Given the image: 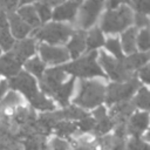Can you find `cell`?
Returning <instances> with one entry per match:
<instances>
[{
    "mask_svg": "<svg viewBox=\"0 0 150 150\" xmlns=\"http://www.w3.org/2000/svg\"><path fill=\"white\" fill-rule=\"evenodd\" d=\"M107 89L98 81H81L77 96L74 103L82 108H95L100 105L105 97Z\"/></svg>",
    "mask_w": 150,
    "mask_h": 150,
    "instance_id": "obj_1",
    "label": "cell"
},
{
    "mask_svg": "<svg viewBox=\"0 0 150 150\" xmlns=\"http://www.w3.org/2000/svg\"><path fill=\"white\" fill-rule=\"evenodd\" d=\"M134 18L132 12L127 5H122L115 9H109L102 20V29L105 33H117L124 30L131 25Z\"/></svg>",
    "mask_w": 150,
    "mask_h": 150,
    "instance_id": "obj_2",
    "label": "cell"
},
{
    "mask_svg": "<svg viewBox=\"0 0 150 150\" xmlns=\"http://www.w3.org/2000/svg\"><path fill=\"white\" fill-rule=\"evenodd\" d=\"M97 53L91 52L88 55L76 60L75 62L62 66L61 68L66 73H70L74 76L79 77H94V76H104L102 69L96 62Z\"/></svg>",
    "mask_w": 150,
    "mask_h": 150,
    "instance_id": "obj_3",
    "label": "cell"
},
{
    "mask_svg": "<svg viewBox=\"0 0 150 150\" xmlns=\"http://www.w3.org/2000/svg\"><path fill=\"white\" fill-rule=\"evenodd\" d=\"M73 34H74V30L70 26L57 23V22L48 23L35 32V36L38 39L46 41L52 46L68 41V39L71 38Z\"/></svg>",
    "mask_w": 150,
    "mask_h": 150,
    "instance_id": "obj_4",
    "label": "cell"
},
{
    "mask_svg": "<svg viewBox=\"0 0 150 150\" xmlns=\"http://www.w3.org/2000/svg\"><path fill=\"white\" fill-rule=\"evenodd\" d=\"M100 63L107 70L108 75L116 82H127L132 77V71L128 70L124 66L123 59H114L107 55L104 52L100 53Z\"/></svg>",
    "mask_w": 150,
    "mask_h": 150,
    "instance_id": "obj_5",
    "label": "cell"
},
{
    "mask_svg": "<svg viewBox=\"0 0 150 150\" xmlns=\"http://www.w3.org/2000/svg\"><path fill=\"white\" fill-rule=\"evenodd\" d=\"M139 87V82L137 79H131L127 82H116L111 83L107 89V103H118L123 101H128Z\"/></svg>",
    "mask_w": 150,
    "mask_h": 150,
    "instance_id": "obj_6",
    "label": "cell"
},
{
    "mask_svg": "<svg viewBox=\"0 0 150 150\" xmlns=\"http://www.w3.org/2000/svg\"><path fill=\"white\" fill-rule=\"evenodd\" d=\"M8 84H9V87L12 89L20 90L28 98V101L33 100L39 94L35 80L29 74H27L25 71H20L18 75L11 77Z\"/></svg>",
    "mask_w": 150,
    "mask_h": 150,
    "instance_id": "obj_7",
    "label": "cell"
},
{
    "mask_svg": "<svg viewBox=\"0 0 150 150\" xmlns=\"http://www.w3.org/2000/svg\"><path fill=\"white\" fill-rule=\"evenodd\" d=\"M105 0H87L79 15V25L82 28H89L97 19Z\"/></svg>",
    "mask_w": 150,
    "mask_h": 150,
    "instance_id": "obj_8",
    "label": "cell"
},
{
    "mask_svg": "<svg viewBox=\"0 0 150 150\" xmlns=\"http://www.w3.org/2000/svg\"><path fill=\"white\" fill-rule=\"evenodd\" d=\"M66 76V71L61 67L50 68L48 70H45L40 84L41 89L49 96H53L54 91L62 84V80Z\"/></svg>",
    "mask_w": 150,
    "mask_h": 150,
    "instance_id": "obj_9",
    "label": "cell"
},
{
    "mask_svg": "<svg viewBox=\"0 0 150 150\" xmlns=\"http://www.w3.org/2000/svg\"><path fill=\"white\" fill-rule=\"evenodd\" d=\"M39 50H40L42 61H45L46 63H49V64L62 63L70 57V54L67 49L54 47V46L46 45V43H41L39 46Z\"/></svg>",
    "mask_w": 150,
    "mask_h": 150,
    "instance_id": "obj_10",
    "label": "cell"
},
{
    "mask_svg": "<svg viewBox=\"0 0 150 150\" xmlns=\"http://www.w3.org/2000/svg\"><path fill=\"white\" fill-rule=\"evenodd\" d=\"M20 63L26 62L35 53V41L33 39H23L20 42L15 43L9 52Z\"/></svg>",
    "mask_w": 150,
    "mask_h": 150,
    "instance_id": "obj_11",
    "label": "cell"
},
{
    "mask_svg": "<svg viewBox=\"0 0 150 150\" xmlns=\"http://www.w3.org/2000/svg\"><path fill=\"white\" fill-rule=\"evenodd\" d=\"M149 124V115L148 112H135L130 116L129 122L127 123L128 132L134 135V137L141 136Z\"/></svg>",
    "mask_w": 150,
    "mask_h": 150,
    "instance_id": "obj_12",
    "label": "cell"
},
{
    "mask_svg": "<svg viewBox=\"0 0 150 150\" xmlns=\"http://www.w3.org/2000/svg\"><path fill=\"white\" fill-rule=\"evenodd\" d=\"M93 116L96 120V125H95V129L93 130V132L97 136L105 135L115 125V122L112 121V118L110 116L107 115V111L103 107L97 108L93 112Z\"/></svg>",
    "mask_w": 150,
    "mask_h": 150,
    "instance_id": "obj_13",
    "label": "cell"
},
{
    "mask_svg": "<svg viewBox=\"0 0 150 150\" xmlns=\"http://www.w3.org/2000/svg\"><path fill=\"white\" fill-rule=\"evenodd\" d=\"M135 110V104L129 101L118 102L114 105V108L110 110V117L115 122V124L120 123H127V120L132 115Z\"/></svg>",
    "mask_w": 150,
    "mask_h": 150,
    "instance_id": "obj_14",
    "label": "cell"
},
{
    "mask_svg": "<svg viewBox=\"0 0 150 150\" xmlns=\"http://www.w3.org/2000/svg\"><path fill=\"white\" fill-rule=\"evenodd\" d=\"M7 18H8V23H9V27H11V33L14 38L16 39H25V36L30 32L32 27L26 23L19 14H15L13 12L8 13L7 14Z\"/></svg>",
    "mask_w": 150,
    "mask_h": 150,
    "instance_id": "obj_15",
    "label": "cell"
},
{
    "mask_svg": "<svg viewBox=\"0 0 150 150\" xmlns=\"http://www.w3.org/2000/svg\"><path fill=\"white\" fill-rule=\"evenodd\" d=\"M79 7V2L75 0L66 1L64 4L57 6L53 12V19L56 21H66V20H73L76 15Z\"/></svg>",
    "mask_w": 150,
    "mask_h": 150,
    "instance_id": "obj_16",
    "label": "cell"
},
{
    "mask_svg": "<svg viewBox=\"0 0 150 150\" xmlns=\"http://www.w3.org/2000/svg\"><path fill=\"white\" fill-rule=\"evenodd\" d=\"M68 52L71 57H77L87 48V34L84 32H74L70 40L68 41Z\"/></svg>",
    "mask_w": 150,
    "mask_h": 150,
    "instance_id": "obj_17",
    "label": "cell"
},
{
    "mask_svg": "<svg viewBox=\"0 0 150 150\" xmlns=\"http://www.w3.org/2000/svg\"><path fill=\"white\" fill-rule=\"evenodd\" d=\"M21 64L11 53H7L5 56L0 59V73L5 76L13 77L20 73Z\"/></svg>",
    "mask_w": 150,
    "mask_h": 150,
    "instance_id": "obj_18",
    "label": "cell"
},
{
    "mask_svg": "<svg viewBox=\"0 0 150 150\" xmlns=\"http://www.w3.org/2000/svg\"><path fill=\"white\" fill-rule=\"evenodd\" d=\"M73 89H74V79H70L69 81L67 82H63L53 94V97L63 107H67L68 105V101H69V97L73 93Z\"/></svg>",
    "mask_w": 150,
    "mask_h": 150,
    "instance_id": "obj_19",
    "label": "cell"
},
{
    "mask_svg": "<svg viewBox=\"0 0 150 150\" xmlns=\"http://www.w3.org/2000/svg\"><path fill=\"white\" fill-rule=\"evenodd\" d=\"M55 117L59 121H69V120H82L88 116V114L82 110V108H76L74 105L67 107L61 111H55L54 112Z\"/></svg>",
    "mask_w": 150,
    "mask_h": 150,
    "instance_id": "obj_20",
    "label": "cell"
},
{
    "mask_svg": "<svg viewBox=\"0 0 150 150\" xmlns=\"http://www.w3.org/2000/svg\"><path fill=\"white\" fill-rule=\"evenodd\" d=\"M137 28H128L122 34V49L127 52L128 54H134L136 52V45H137Z\"/></svg>",
    "mask_w": 150,
    "mask_h": 150,
    "instance_id": "obj_21",
    "label": "cell"
},
{
    "mask_svg": "<svg viewBox=\"0 0 150 150\" xmlns=\"http://www.w3.org/2000/svg\"><path fill=\"white\" fill-rule=\"evenodd\" d=\"M20 18L26 22L28 23L32 28H36L41 25V20L36 13V9L34 6H23L19 9V13Z\"/></svg>",
    "mask_w": 150,
    "mask_h": 150,
    "instance_id": "obj_22",
    "label": "cell"
},
{
    "mask_svg": "<svg viewBox=\"0 0 150 150\" xmlns=\"http://www.w3.org/2000/svg\"><path fill=\"white\" fill-rule=\"evenodd\" d=\"M149 57L150 56L146 53H134L130 54L128 57H123V62L127 69L132 71L137 68H142L145 64V62L149 60Z\"/></svg>",
    "mask_w": 150,
    "mask_h": 150,
    "instance_id": "obj_23",
    "label": "cell"
},
{
    "mask_svg": "<svg viewBox=\"0 0 150 150\" xmlns=\"http://www.w3.org/2000/svg\"><path fill=\"white\" fill-rule=\"evenodd\" d=\"M21 104V97L18 93L15 91H9L5 98L0 102V115L7 114V111L9 109L14 110L16 107H19Z\"/></svg>",
    "mask_w": 150,
    "mask_h": 150,
    "instance_id": "obj_24",
    "label": "cell"
},
{
    "mask_svg": "<svg viewBox=\"0 0 150 150\" xmlns=\"http://www.w3.org/2000/svg\"><path fill=\"white\" fill-rule=\"evenodd\" d=\"M102 45H104V38H103L101 30L98 28L91 29L87 34V49L93 50V49L101 47Z\"/></svg>",
    "mask_w": 150,
    "mask_h": 150,
    "instance_id": "obj_25",
    "label": "cell"
},
{
    "mask_svg": "<svg viewBox=\"0 0 150 150\" xmlns=\"http://www.w3.org/2000/svg\"><path fill=\"white\" fill-rule=\"evenodd\" d=\"M77 129V125L70 121H60L54 127V131L59 137H68L74 134Z\"/></svg>",
    "mask_w": 150,
    "mask_h": 150,
    "instance_id": "obj_26",
    "label": "cell"
},
{
    "mask_svg": "<svg viewBox=\"0 0 150 150\" xmlns=\"http://www.w3.org/2000/svg\"><path fill=\"white\" fill-rule=\"evenodd\" d=\"M132 103L135 104V107H138L141 109H150V90H148L146 88H141Z\"/></svg>",
    "mask_w": 150,
    "mask_h": 150,
    "instance_id": "obj_27",
    "label": "cell"
},
{
    "mask_svg": "<svg viewBox=\"0 0 150 150\" xmlns=\"http://www.w3.org/2000/svg\"><path fill=\"white\" fill-rule=\"evenodd\" d=\"M25 67H26V69L29 71V73H32V74H34L35 76H38V77H42V75H43V73H45V64H43V62L39 59V57H32V59H29L28 61H26V63H25Z\"/></svg>",
    "mask_w": 150,
    "mask_h": 150,
    "instance_id": "obj_28",
    "label": "cell"
},
{
    "mask_svg": "<svg viewBox=\"0 0 150 150\" xmlns=\"http://www.w3.org/2000/svg\"><path fill=\"white\" fill-rule=\"evenodd\" d=\"M14 36L9 32L8 26L0 27V47L4 50H9L14 46Z\"/></svg>",
    "mask_w": 150,
    "mask_h": 150,
    "instance_id": "obj_29",
    "label": "cell"
},
{
    "mask_svg": "<svg viewBox=\"0 0 150 150\" xmlns=\"http://www.w3.org/2000/svg\"><path fill=\"white\" fill-rule=\"evenodd\" d=\"M32 103V105L39 110H53L54 109V104L50 100H48L43 94L39 93L33 100L29 101Z\"/></svg>",
    "mask_w": 150,
    "mask_h": 150,
    "instance_id": "obj_30",
    "label": "cell"
},
{
    "mask_svg": "<svg viewBox=\"0 0 150 150\" xmlns=\"http://www.w3.org/2000/svg\"><path fill=\"white\" fill-rule=\"evenodd\" d=\"M137 47L143 53L150 49V27L142 28L137 35Z\"/></svg>",
    "mask_w": 150,
    "mask_h": 150,
    "instance_id": "obj_31",
    "label": "cell"
},
{
    "mask_svg": "<svg viewBox=\"0 0 150 150\" xmlns=\"http://www.w3.org/2000/svg\"><path fill=\"white\" fill-rule=\"evenodd\" d=\"M34 7L36 9V13H38L41 22H46L53 16V13L50 11V6L48 4L43 2V1H40V2H35Z\"/></svg>",
    "mask_w": 150,
    "mask_h": 150,
    "instance_id": "obj_32",
    "label": "cell"
},
{
    "mask_svg": "<svg viewBox=\"0 0 150 150\" xmlns=\"http://www.w3.org/2000/svg\"><path fill=\"white\" fill-rule=\"evenodd\" d=\"M105 47H107V49H108L109 52L112 53V55H114L116 59H118V60L123 59L122 45L120 43L118 39H115V38H112V39H108V40L105 41Z\"/></svg>",
    "mask_w": 150,
    "mask_h": 150,
    "instance_id": "obj_33",
    "label": "cell"
},
{
    "mask_svg": "<svg viewBox=\"0 0 150 150\" xmlns=\"http://www.w3.org/2000/svg\"><path fill=\"white\" fill-rule=\"evenodd\" d=\"M77 128L83 131V132H88V131H93L95 129V125H96V120L94 118V116H87L82 120H80L77 123H76Z\"/></svg>",
    "mask_w": 150,
    "mask_h": 150,
    "instance_id": "obj_34",
    "label": "cell"
},
{
    "mask_svg": "<svg viewBox=\"0 0 150 150\" xmlns=\"http://www.w3.org/2000/svg\"><path fill=\"white\" fill-rule=\"evenodd\" d=\"M21 142L15 138L0 139V150H22Z\"/></svg>",
    "mask_w": 150,
    "mask_h": 150,
    "instance_id": "obj_35",
    "label": "cell"
},
{
    "mask_svg": "<svg viewBox=\"0 0 150 150\" xmlns=\"http://www.w3.org/2000/svg\"><path fill=\"white\" fill-rule=\"evenodd\" d=\"M130 5H132L137 13L145 15L150 13V0H130Z\"/></svg>",
    "mask_w": 150,
    "mask_h": 150,
    "instance_id": "obj_36",
    "label": "cell"
},
{
    "mask_svg": "<svg viewBox=\"0 0 150 150\" xmlns=\"http://www.w3.org/2000/svg\"><path fill=\"white\" fill-rule=\"evenodd\" d=\"M127 150H150V145L142 142L138 137H132L128 141Z\"/></svg>",
    "mask_w": 150,
    "mask_h": 150,
    "instance_id": "obj_37",
    "label": "cell"
},
{
    "mask_svg": "<svg viewBox=\"0 0 150 150\" xmlns=\"http://www.w3.org/2000/svg\"><path fill=\"white\" fill-rule=\"evenodd\" d=\"M110 150H127L125 138H123V137H117V136H115V135L111 136Z\"/></svg>",
    "mask_w": 150,
    "mask_h": 150,
    "instance_id": "obj_38",
    "label": "cell"
},
{
    "mask_svg": "<svg viewBox=\"0 0 150 150\" xmlns=\"http://www.w3.org/2000/svg\"><path fill=\"white\" fill-rule=\"evenodd\" d=\"M68 143L60 137L53 138L50 142V150H68Z\"/></svg>",
    "mask_w": 150,
    "mask_h": 150,
    "instance_id": "obj_39",
    "label": "cell"
},
{
    "mask_svg": "<svg viewBox=\"0 0 150 150\" xmlns=\"http://www.w3.org/2000/svg\"><path fill=\"white\" fill-rule=\"evenodd\" d=\"M19 0H0V8L5 12H13V9L16 8Z\"/></svg>",
    "mask_w": 150,
    "mask_h": 150,
    "instance_id": "obj_40",
    "label": "cell"
},
{
    "mask_svg": "<svg viewBox=\"0 0 150 150\" xmlns=\"http://www.w3.org/2000/svg\"><path fill=\"white\" fill-rule=\"evenodd\" d=\"M135 23H136V28L137 27H150V20L148 19V16L145 14L142 13H137L135 16Z\"/></svg>",
    "mask_w": 150,
    "mask_h": 150,
    "instance_id": "obj_41",
    "label": "cell"
},
{
    "mask_svg": "<svg viewBox=\"0 0 150 150\" xmlns=\"http://www.w3.org/2000/svg\"><path fill=\"white\" fill-rule=\"evenodd\" d=\"M138 76H139V79H141L143 82L150 84V64L143 66V67L139 69Z\"/></svg>",
    "mask_w": 150,
    "mask_h": 150,
    "instance_id": "obj_42",
    "label": "cell"
},
{
    "mask_svg": "<svg viewBox=\"0 0 150 150\" xmlns=\"http://www.w3.org/2000/svg\"><path fill=\"white\" fill-rule=\"evenodd\" d=\"M121 4H130V0H109L108 1V8L109 9H115Z\"/></svg>",
    "mask_w": 150,
    "mask_h": 150,
    "instance_id": "obj_43",
    "label": "cell"
},
{
    "mask_svg": "<svg viewBox=\"0 0 150 150\" xmlns=\"http://www.w3.org/2000/svg\"><path fill=\"white\" fill-rule=\"evenodd\" d=\"M33 150H50V149L48 148V145H47V143H46V138H43V139H41V141L35 145V148H34Z\"/></svg>",
    "mask_w": 150,
    "mask_h": 150,
    "instance_id": "obj_44",
    "label": "cell"
},
{
    "mask_svg": "<svg viewBox=\"0 0 150 150\" xmlns=\"http://www.w3.org/2000/svg\"><path fill=\"white\" fill-rule=\"evenodd\" d=\"M8 82L7 81H1L0 82V100L4 97V95H5V93H6V90H7V88H8Z\"/></svg>",
    "mask_w": 150,
    "mask_h": 150,
    "instance_id": "obj_45",
    "label": "cell"
},
{
    "mask_svg": "<svg viewBox=\"0 0 150 150\" xmlns=\"http://www.w3.org/2000/svg\"><path fill=\"white\" fill-rule=\"evenodd\" d=\"M66 0H43V2L48 4L49 6L50 5H61L62 2H64Z\"/></svg>",
    "mask_w": 150,
    "mask_h": 150,
    "instance_id": "obj_46",
    "label": "cell"
},
{
    "mask_svg": "<svg viewBox=\"0 0 150 150\" xmlns=\"http://www.w3.org/2000/svg\"><path fill=\"white\" fill-rule=\"evenodd\" d=\"M74 150H93L91 145H87V144H81V145H77Z\"/></svg>",
    "mask_w": 150,
    "mask_h": 150,
    "instance_id": "obj_47",
    "label": "cell"
},
{
    "mask_svg": "<svg viewBox=\"0 0 150 150\" xmlns=\"http://www.w3.org/2000/svg\"><path fill=\"white\" fill-rule=\"evenodd\" d=\"M40 1H43V0H21L20 4L23 6V5H27V4H30V2H40Z\"/></svg>",
    "mask_w": 150,
    "mask_h": 150,
    "instance_id": "obj_48",
    "label": "cell"
},
{
    "mask_svg": "<svg viewBox=\"0 0 150 150\" xmlns=\"http://www.w3.org/2000/svg\"><path fill=\"white\" fill-rule=\"evenodd\" d=\"M145 138H146V139L150 142V129H149V131L146 132V135H145Z\"/></svg>",
    "mask_w": 150,
    "mask_h": 150,
    "instance_id": "obj_49",
    "label": "cell"
},
{
    "mask_svg": "<svg viewBox=\"0 0 150 150\" xmlns=\"http://www.w3.org/2000/svg\"><path fill=\"white\" fill-rule=\"evenodd\" d=\"M75 1H76V2H79V4H80V2H81V1H82V0H75Z\"/></svg>",
    "mask_w": 150,
    "mask_h": 150,
    "instance_id": "obj_50",
    "label": "cell"
},
{
    "mask_svg": "<svg viewBox=\"0 0 150 150\" xmlns=\"http://www.w3.org/2000/svg\"><path fill=\"white\" fill-rule=\"evenodd\" d=\"M25 150H30V149L29 148H25Z\"/></svg>",
    "mask_w": 150,
    "mask_h": 150,
    "instance_id": "obj_51",
    "label": "cell"
},
{
    "mask_svg": "<svg viewBox=\"0 0 150 150\" xmlns=\"http://www.w3.org/2000/svg\"><path fill=\"white\" fill-rule=\"evenodd\" d=\"M0 53H1V47H0Z\"/></svg>",
    "mask_w": 150,
    "mask_h": 150,
    "instance_id": "obj_52",
    "label": "cell"
}]
</instances>
